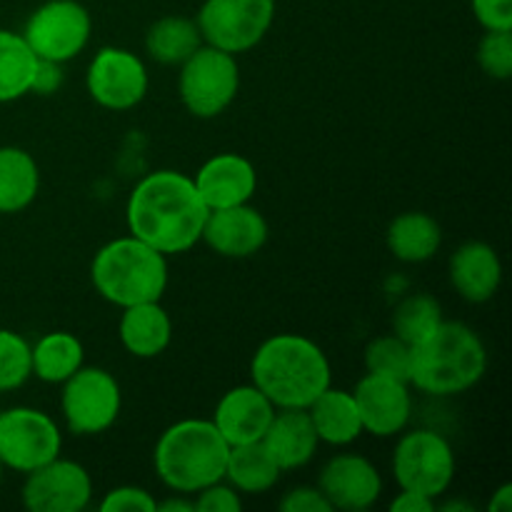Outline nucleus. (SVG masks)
I'll list each match as a JSON object with an SVG mask.
<instances>
[{"label":"nucleus","mask_w":512,"mask_h":512,"mask_svg":"<svg viewBox=\"0 0 512 512\" xmlns=\"http://www.w3.org/2000/svg\"><path fill=\"white\" fill-rule=\"evenodd\" d=\"M205 218L208 205L200 198L193 178L180 170L148 173L135 185L125 205L130 235L168 258L188 253L200 243Z\"/></svg>","instance_id":"1"},{"label":"nucleus","mask_w":512,"mask_h":512,"mask_svg":"<svg viewBox=\"0 0 512 512\" xmlns=\"http://www.w3.org/2000/svg\"><path fill=\"white\" fill-rule=\"evenodd\" d=\"M250 378L275 408H308L333 385V368L315 340L278 333L263 340L253 353Z\"/></svg>","instance_id":"2"},{"label":"nucleus","mask_w":512,"mask_h":512,"mask_svg":"<svg viewBox=\"0 0 512 512\" xmlns=\"http://www.w3.org/2000/svg\"><path fill=\"white\" fill-rule=\"evenodd\" d=\"M488 370V348L470 325L443 320L433 333L413 345L410 385L433 398L473 390Z\"/></svg>","instance_id":"3"},{"label":"nucleus","mask_w":512,"mask_h":512,"mask_svg":"<svg viewBox=\"0 0 512 512\" xmlns=\"http://www.w3.org/2000/svg\"><path fill=\"white\" fill-rule=\"evenodd\" d=\"M230 445L213 420H178L160 433L153 448L158 480L173 493L195 495L225 478Z\"/></svg>","instance_id":"4"},{"label":"nucleus","mask_w":512,"mask_h":512,"mask_svg":"<svg viewBox=\"0 0 512 512\" xmlns=\"http://www.w3.org/2000/svg\"><path fill=\"white\" fill-rule=\"evenodd\" d=\"M168 278V255L135 235L105 243L90 263V283L95 293L120 310L163 300Z\"/></svg>","instance_id":"5"},{"label":"nucleus","mask_w":512,"mask_h":512,"mask_svg":"<svg viewBox=\"0 0 512 512\" xmlns=\"http://www.w3.org/2000/svg\"><path fill=\"white\" fill-rule=\"evenodd\" d=\"M240 90V68L235 55L213 45H200L178 73V95L193 118L213 120L233 105Z\"/></svg>","instance_id":"6"},{"label":"nucleus","mask_w":512,"mask_h":512,"mask_svg":"<svg viewBox=\"0 0 512 512\" xmlns=\"http://www.w3.org/2000/svg\"><path fill=\"white\" fill-rule=\"evenodd\" d=\"M393 478L400 490L440 498L455 480V450L445 435L420 428L400 433L393 450Z\"/></svg>","instance_id":"7"},{"label":"nucleus","mask_w":512,"mask_h":512,"mask_svg":"<svg viewBox=\"0 0 512 512\" xmlns=\"http://www.w3.org/2000/svg\"><path fill=\"white\" fill-rule=\"evenodd\" d=\"M123 410L120 383L105 368L83 365L63 383L60 413L73 435H100L115 425Z\"/></svg>","instance_id":"8"},{"label":"nucleus","mask_w":512,"mask_h":512,"mask_svg":"<svg viewBox=\"0 0 512 512\" xmlns=\"http://www.w3.org/2000/svg\"><path fill=\"white\" fill-rule=\"evenodd\" d=\"M275 20V0H205L198 10L205 45L230 55L258 48Z\"/></svg>","instance_id":"9"},{"label":"nucleus","mask_w":512,"mask_h":512,"mask_svg":"<svg viewBox=\"0 0 512 512\" xmlns=\"http://www.w3.org/2000/svg\"><path fill=\"white\" fill-rule=\"evenodd\" d=\"M63 450V433L48 413L38 408L0 410V463L5 470L28 475L55 460Z\"/></svg>","instance_id":"10"},{"label":"nucleus","mask_w":512,"mask_h":512,"mask_svg":"<svg viewBox=\"0 0 512 512\" xmlns=\"http://www.w3.org/2000/svg\"><path fill=\"white\" fill-rule=\"evenodd\" d=\"M93 33V18L78 0H48L25 20L23 38L40 60L68 63L78 58Z\"/></svg>","instance_id":"11"},{"label":"nucleus","mask_w":512,"mask_h":512,"mask_svg":"<svg viewBox=\"0 0 512 512\" xmlns=\"http://www.w3.org/2000/svg\"><path fill=\"white\" fill-rule=\"evenodd\" d=\"M85 88L100 108L123 113L143 103L150 88V75L140 55L108 45V48H100L90 60Z\"/></svg>","instance_id":"12"},{"label":"nucleus","mask_w":512,"mask_h":512,"mask_svg":"<svg viewBox=\"0 0 512 512\" xmlns=\"http://www.w3.org/2000/svg\"><path fill=\"white\" fill-rule=\"evenodd\" d=\"M20 500L30 512H80L93 500V478L80 463L58 455L25 475Z\"/></svg>","instance_id":"13"},{"label":"nucleus","mask_w":512,"mask_h":512,"mask_svg":"<svg viewBox=\"0 0 512 512\" xmlns=\"http://www.w3.org/2000/svg\"><path fill=\"white\" fill-rule=\"evenodd\" d=\"M350 393L363 420V433L375 438H395L413 418V393L405 380L365 373Z\"/></svg>","instance_id":"14"},{"label":"nucleus","mask_w":512,"mask_h":512,"mask_svg":"<svg viewBox=\"0 0 512 512\" xmlns=\"http://www.w3.org/2000/svg\"><path fill=\"white\" fill-rule=\"evenodd\" d=\"M318 490L333 510L363 512L383 495V475L365 455L340 453L320 470Z\"/></svg>","instance_id":"15"},{"label":"nucleus","mask_w":512,"mask_h":512,"mask_svg":"<svg viewBox=\"0 0 512 512\" xmlns=\"http://www.w3.org/2000/svg\"><path fill=\"white\" fill-rule=\"evenodd\" d=\"M268 220L250 203L233 208L208 210L200 243L208 245L220 258L245 260L258 255L268 243Z\"/></svg>","instance_id":"16"},{"label":"nucleus","mask_w":512,"mask_h":512,"mask_svg":"<svg viewBox=\"0 0 512 512\" xmlns=\"http://www.w3.org/2000/svg\"><path fill=\"white\" fill-rule=\"evenodd\" d=\"M193 183L208 210L233 208L253 200L258 190V170L245 155L218 153L200 165Z\"/></svg>","instance_id":"17"},{"label":"nucleus","mask_w":512,"mask_h":512,"mask_svg":"<svg viewBox=\"0 0 512 512\" xmlns=\"http://www.w3.org/2000/svg\"><path fill=\"white\" fill-rule=\"evenodd\" d=\"M275 410L278 408L253 383L235 385L228 393H223L210 420L223 435L225 443L235 448V445L260 443Z\"/></svg>","instance_id":"18"},{"label":"nucleus","mask_w":512,"mask_h":512,"mask_svg":"<svg viewBox=\"0 0 512 512\" xmlns=\"http://www.w3.org/2000/svg\"><path fill=\"white\" fill-rule=\"evenodd\" d=\"M450 283L468 303L480 305L495 298L503 283V263L498 250L483 240L458 245L450 258Z\"/></svg>","instance_id":"19"},{"label":"nucleus","mask_w":512,"mask_h":512,"mask_svg":"<svg viewBox=\"0 0 512 512\" xmlns=\"http://www.w3.org/2000/svg\"><path fill=\"white\" fill-rule=\"evenodd\" d=\"M263 448L283 473L305 468L318 453V435L305 408H278L263 435Z\"/></svg>","instance_id":"20"},{"label":"nucleus","mask_w":512,"mask_h":512,"mask_svg":"<svg viewBox=\"0 0 512 512\" xmlns=\"http://www.w3.org/2000/svg\"><path fill=\"white\" fill-rule=\"evenodd\" d=\"M118 338L133 358L153 360L173 343V320L160 300L130 305L120 313Z\"/></svg>","instance_id":"21"},{"label":"nucleus","mask_w":512,"mask_h":512,"mask_svg":"<svg viewBox=\"0 0 512 512\" xmlns=\"http://www.w3.org/2000/svg\"><path fill=\"white\" fill-rule=\"evenodd\" d=\"M305 410H308L310 423H313L320 443L345 448L363 435V420H360L358 405H355L350 390L330 385Z\"/></svg>","instance_id":"22"},{"label":"nucleus","mask_w":512,"mask_h":512,"mask_svg":"<svg viewBox=\"0 0 512 512\" xmlns=\"http://www.w3.org/2000/svg\"><path fill=\"white\" fill-rule=\"evenodd\" d=\"M385 243L395 260L408 265L428 263L443 245V230L433 215L423 210H408L393 218L385 233Z\"/></svg>","instance_id":"23"},{"label":"nucleus","mask_w":512,"mask_h":512,"mask_svg":"<svg viewBox=\"0 0 512 512\" xmlns=\"http://www.w3.org/2000/svg\"><path fill=\"white\" fill-rule=\"evenodd\" d=\"M40 190V168L18 145H0V215L23 213Z\"/></svg>","instance_id":"24"},{"label":"nucleus","mask_w":512,"mask_h":512,"mask_svg":"<svg viewBox=\"0 0 512 512\" xmlns=\"http://www.w3.org/2000/svg\"><path fill=\"white\" fill-rule=\"evenodd\" d=\"M33 378L48 385H63L85 365V348L68 330H53L30 345Z\"/></svg>","instance_id":"25"},{"label":"nucleus","mask_w":512,"mask_h":512,"mask_svg":"<svg viewBox=\"0 0 512 512\" xmlns=\"http://www.w3.org/2000/svg\"><path fill=\"white\" fill-rule=\"evenodd\" d=\"M203 45L198 23L185 15H165L145 33V53L160 65H183Z\"/></svg>","instance_id":"26"},{"label":"nucleus","mask_w":512,"mask_h":512,"mask_svg":"<svg viewBox=\"0 0 512 512\" xmlns=\"http://www.w3.org/2000/svg\"><path fill=\"white\" fill-rule=\"evenodd\" d=\"M280 475L283 470L275 465L263 443H248L230 448L223 480L240 495H263L278 485Z\"/></svg>","instance_id":"27"},{"label":"nucleus","mask_w":512,"mask_h":512,"mask_svg":"<svg viewBox=\"0 0 512 512\" xmlns=\"http://www.w3.org/2000/svg\"><path fill=\"white\" fill-rule=\"evenodd\" d=\"M38 55L25 43L23 33L0 28V105L30 93Z\"/></svg>","instance_id":"28"},{"label":"nucleus","mask_w":512,"mask_h":512,"mask_svg":"<svg viewBox=\"0 0 512 512\" xmlns=\"http://www.w3.org/2000/svg\"><path fill=\"white\" fill-rule=\"evenodd\" d=\"M443 320V308H440L438 298L428 293H413L395 305L393 335H398L413 348L420 340L428 338Z\"/></svg>","instance_id":"29"},{"label":"nucleus","mask_w":512,"mask_h":512,"mask_svg":"<svg viewBox=\"0 0 512 512\" xmlns=\"http://www.w3.org/2000/svg\"><path fill=\"white\" fill-rule=\"evenodd\" d=\"M410 358H413V348L393 333L370 340L363 350L365 373L385 375V378L405 380V383H410Z\"/></svg>","instance_id":"30"},{"label":"nucleus","mask_w":512,"mask_h":512,"mask_svg":"<svg viewBox=\"0 0 512 512\" xmlns=\"http://www.w3.org/2000/svg\"><path fill=\"white\" fill-rule=\"evenodd\" d=\"M33 378L30 343L20 333L0 328V393H13Z\"/></svg>","instance_id":"31"},{"label":"nucleus","mask_w":512,"mask_h":512,"mask_svg":"<svg viewBox=\"0 0 512 512\" xmlns=\"http://www.w3.org/2000/svg\"><path fill=\"white\" fill-rule=\"evenodd\" d=\"M478 65L493 80L512 78V30H485L478 43Z\"/></svg>","instance_id":"32"},{"label":"nucleus","mask_w":512,"mask_h":512,"mask_svg":"<svg viewBox=\"0 0 512 512\" xmlns=\"http://www.w3.org/2000/svg\"><path fill=\"white\" fill-rule=\"evenodd\" d=\"M100 512H155L158 500L140 485H118L100 500Z\"/></svg>","instance_id":"33"},{"label":"nucleus","mask_w":512,"mask_h":512,"mask_svg":"<svg viewBox=\"0 0 512 512\" xmlns=\"http://www.w3.org/2000/svg\"><path fill=\"white\" fill-rule=\"evenodd\" d=\"M195 512H240L243 510V498L238 490L225 480L208 485L193 498Z\"/></svg>","instance_id":"34"},{"label":"nucleus","mask_w":512,"mask_h":512,"mask_svg":"<svg viewBox=\"0 0 512 512\" xmlns=\"http://www.w3.org/2000/svg\"><path fill=\"white\" fill-rule=\"evenodd\" d=\"M278 508L283 512H333L328 500L318 490V485H298L290 488L288 493L280 498Z\"/></svg>","instance_id":"35"},{"label":"nucleus","mask_w":512,"mask_h":512,"mask_svg":"<svg viewBox=\"0 0 512 512\" xmlns=\"http://www.w3.org/2000/svg\"><path fill=\"white\" fill-rule=\"evenodd\" d=\"M473 15L485 30H512V0H470Z\"/></svg>","instance_id":"36"},{"label":"nucleus","mask_w":512,"mask_h":512,"mask_svg":"<svg viewBox=\"0 0 512 512\" xmlns=\"http://www.w3.org/2000/svg\"><path fill=\"white\" fill-rule=\"evenodd\" d=\"M65 83L63 63H53V60H40L35 65L33 83H30V93L40 95V98H48V95H55Z\"/></svg>","instance_id":"37"},{"label":"nucleus","mask_w":512,"mask_h":512,"mask_svg":"<svg viewBox=\"0 0 512 512\" xmlns=\"http://www.w3.org/2000/svg\"><path fill=\"white\" fill-rule=\"evenodd\" d=\"M435 505L433 498L413 493V490H400L393 500H390V512H433Z\"/></svg>","instance_id":"38"},{"label":"nucleus","mask_w":512,"mask_h":512,"mask_svg":"<svg viewBox=\"0 0 512 512\" xmlns=\"http://www.w3.org/2000/svg\"><path fill=\"white\" fill-rule=\"evenodd\" d=\"M155 512H195L193 495L175 493V498H168V500H163V503H158Z\"/></svg>","instance_id":"39"},{"label":"nucleus","mask_w":512,"mask_h":512,"mask_svg":"<svg viewBox=\"0 0 512 512\" xmlns=\"http://www.w3.org/2000/svg\"><path fill=\"white\" fill-rule=\"evenodd\" d=\"M488 510L490 512H510L512 510V485L510 483L500 485V488L495 490L493 498H490V503H488Z\"/></svg>","instance_id":"40"},{"label":"nucleus","mask_w":512,"mask_h":512,"mask_svg":"<svg viewBox=\"0 0 512 512\" xmlns=\"http://www.w3.org/2000/svg\"><path fill=\"white\" fill-rule=\"evenodd\" d=\"M440 510H465V512H473L470 505H463V503H448V505H440Z\"/></svg>","instance_id":"41"},{"label":"nucleus","mask_w":512,"mask_h":512,"mask_svg":"<svg viewBox=\"0 0 512 512\" xmlns=\"http://www.w3.org/2000/svg\"><path fill=\"white\" fill-rule=\"evenodd\" d=\"M3 475H5V468H3V463H0V483H3Z\"/></svg>","instance_id":"42"},{"label":"nucleus","mask_w":512,"mask_h":512,"mask_svg":"<svg viewBox=\"0 0 512 512\" xmlns=\"http://www.w3.org/2000/svg\"><path fill=\"white\" fill-rule=\"evenodd\" d=\"M0 410H3V408H0Z\"/></svg>","instance_id":"43"}]
</instances>
